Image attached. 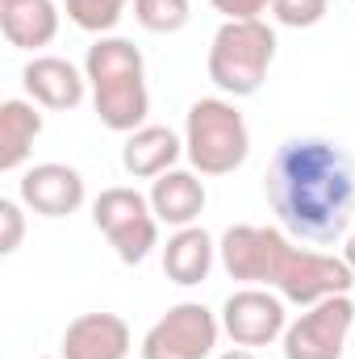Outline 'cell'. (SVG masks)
Returning <instances> with one entry per match:
<instances>
[{"instance_id":"obj_15","label":"cell","mask_w":355,"mask_h":359,"mask_svg":"<svg viewBox=\"0 0 355 359\" xmlns=\"http://www.w3.org/2000/svg\"><path fill=\"white\" fill-rule=\"evenodd\" d=\"M184 155V142L176 138V130L168 126H142L134 134H126L121 147V168L134 180H155L176 168V159Z\"/></svg>"},{"instance_id":"obj_6","label":"cell","mask_w":355,"mask_h":359,"mask_svg":"<svg viewBox=\"0 0 355 359\" xmlns=\"http://www.w3.org/2000/svg\"><path fill=\"white\" fill-rule=\"evenodd\" d=\"M92 222L121 264H142L159 243V217L151 209V196H142L138 188H105L92 201Z\"/></svg>"},{"instance_id":"obj_8","label":"cell","mask_w":355,"mask_h":359,"mask_svg":"<svg viewBox=\"0 0 355 359\" xmlns=\"http://www.w3.org/2000/svg\"><path fill=\"white\" fill-rule=\"evenodd\" d=\"M351 326H355L351 292L326 297V301L309 305L297 322H288V330H284V359H343Z\"/></svg>"},{"instance_id":"obj_13","label":"cell","mask_w":355,"mask_h":359,"mask_svg":"<svg viewBox=\"0 0 355 359\" xmlns=\"http://www.w3.org/2000/svg\"><path fill=\"white\" fill-rule=\"evenodd\" d=\"M0 29L8 46L42 50L59 34V8L55 0H0Z\"/></svg>"},{"instance_id":"obj_21","label":"cell","mask_w":355,"mask_h":359,"mask_svg":"<svg viewBox=\"0 0 355 359\" xmlns=\"http://www.w3.org/2000/svg\"><path fill=\"white\" fill-rule=\"evenodd\" d=\"M21 234H25V213L17 201H0V255H13L21 247Z\"/></svg>"},{"instance_id":"obj_25","label":"cell","mask_w":355,"mask_h":359,"mask_svg":"<svg viewBox=\"0 0 355 359\" xmlns=\"http://www.w3.org/2000/svg\"><path fill=\"white\" fill-rule=\"evenodd\" d=\"M351 4H355V0H351Z\"/></svg>"},{"instance_id":"obj_5","label":"cell","mask_w":355,"mask_h":359,"mask_svg":"<svg viewBox=\"0 0 355 359\" xmlns=\"http://www.w3.org/2000/svg\"><path fill=\"white\" fill-rule=\"evenodd\" d=\"M276 59V29L267 21H222L209 42V80L226 96H255Z\"/></svg>"},{"instance_id":"obj_2","label":"cell","mask_w":355,"mask_h":359,"mask_svg":"<svg viewBox=\"0 0 355 359\" xmlns=\"http://www.w3.org/2000/svg\"><path fill=\"white\" fill-rule=\"evenodd\" d=\"M217 255L234 280L272 284L284 301H293L301 309L355 288V271L347 268V259H335L322 251H301L276 226H230L217 243Z\"/></svg>"},{"instance_id":"obj_10","label":"cell","mask_w":355,"mask_h":359,"mask_svg":"<svg viewBox=\"0 0 355 359\" xmlns=\"http://www.w3.org/2000/svg\"><path fill=\"white\" fill-rule=\"evenodd\" d=\"M17 196L38 217H72L84 205L88 188H84V176L67 163H34L17 180Z\"/></svg>"},{"instance_id":"obj_23","label":"cell","mask_w":355,"mask_h":359,"mask_svg":"<svg viewBox=\"0 0 355 359\" xmlns=\"http://www.w3.org/2000/svg\"><path fill=\"white\" fill-rule=\"evenodd\" d=\"M343 259H347V268L355 271V222H351V230H347V247H343Z\"/></svg>"},{"instance_id":"obj_12","label":"cell","mask_w":355,"mask_h":359,"mask_svg":"<svg viewBox=\"0 0 355 359\" xmlns=\"http://www.w3.org/2000/svg\"><path fill=\"white\" fill-rule=\"evenodd\" d=\"M130 326L117 313H80L63 330V359H126Z\"/></svg>"},{"instance_id":"obj_14","label":"cell","mask_w":355,"mask_h":359,"mask_svg":"<svg viewBox=\"0 0 355 359\" xmlns=\"http://www.w3.org/2000/svg\"><path fill=\"white\" fill-rule=\"evenodd\" d=\"M205 201H209L205 180L196 176V172H184V168H172V172L155 176V184H151V209H155V217L168 222V226H176V230L192 226L201 217Z\"/></svg>"},{"instance_id":"obj_20","label":"cell","mask_w":355,"mask_h":359,"mask_svg":"<svg viewBox=\"0 0 355 359\" xmlns=\"http://www.w3.org/2000/svg\"><path fill=\"white\" fill-rule=\"evenodd\" d=\"M330 0H272V17L288 29H314L326 17Z\"/></svg>"},{"instance_id":"obj_9","label":"cell","mask_w":355,"mask_h":359,"mask_svg":"<svg viewBox=\"0 0 355 359\" xmlns=\"http://www.w3.org/2000/svg\"><path fill=\"white\" fill-rule=\"evenodd\" d=\"M222 330L234 339V347H267L288 330L284 297L267 288H239L222 305Z\"/></svg>"},{"instance_id":"obj_22","label":"cell","mask_w":355,"mask_h":359,"mask_svg":"<svg viewBox=\"0 0 355 359\" xmlns=\"http://www.w3.org/2000/svg\"><path fill=\"white\" fill-rule=\"evenodd\" d=\"M226 21H260V13L272 8V0H209Z\"/></svg>"},{"instance_id":"obj_18","label":"cell","mask_w":355,"mask_h":359,"mask_svg":"<svg viewBox=\"0 0 355 359\" xmlns=\"http://www.w3.org/2000/svg\"><path fill=\"white\" fill-rule=\"evenodd\" d=\"M188 0H134V21L151 34H180L188 25Z\"/></svg>"},{"instance_id":"obj_24","label":"cell","mask_w":355,"mask_h":359,"mask_svg":"<svg viewBox=\"0 0 355 359\" xmlns=\"http://www.w3.org/2000/svg\"><path fill=\"white\" fill-rule=\"evenodd\" d=\"M217 359H260L251 347H234V351H226V355H217Z\"/></svg>"},{"instance_id":"obj_3","label":"cell","mask_w":355,"mask_h":359,"mask_svg":"<svg viewBox=\"0 0 355 359\" xmlns=\"http://www.w3.org/2000/svg\"><path fill=\"white\" fill-rule=\"evenodd\" d=\"M84 76L92 88V104L105 130L134 134L147 126L151 92H147V63L142 50L126 38H96L84 59Z\"/></svg>"},{"instance_id":"obj_1","label":"cell","mask_w":355,"mask_h":359,"mask_svg":"<svg viewBox=\"0 0 355 359\" xmlns=\"http://www.w3.org/2000/svg\"><path fill=\"white\" fill-rule=\"evenodd\" d=\"M264 192L284 234L335 243L355 222V163L330 138H288L267 163Z\"/></svg>"},{"instance_id":"obj_17","label":"cell","mask_w":355,"mask_h":359,"mask_svg":"<svg viewBox=\"0 0 355 359\" xmlns=\"http://www.w3.org/2000/svg\"><path fill=\"white\" fill-rule=\"evenodd\" d=\"M42 134V113L29 100H4L0 104V172H17Z\"/></svg>"},{"instance_id":"obj_11","label":"cell","mask_w":355,"mask_h":359,"mask_svg":"<svg viewBox=\"0 0 355 359\" xmlns=\"http://www.w3.org/2000/svg\"><path fill=\"white\" fill-rule=\"evenodd\" d=\"M21 84L29 92V100L42 109H76L84 100L88 76H80L76 63H67L59 55H34L21 72Z\"/></svg>"},{"instance_id":"obj_4","label":"cell","mask_w":355,"mask_h":359,"mask_svg":"<svg viewBox=\"0 0 355 359\" xmlns=\"http://www.w3.org/2000/svg\"><path fill=\"white\" fill-rule=\"evenodd\" d=\"M184 155L201 176H230L251 155V130L234 100L205 96L184 117Z\"/></svg>"},{"instance_id":"obj_19","label":"cell","mask_w":355,"mask_h":359,"mask_svg":"<svg viewBox=\"0 0 355 359\" xmlns=\"http://www.w3.org/2000/svg\"><path fill=\"white\" fill-rule=\"evenodd\" d=\"M63 4H67V21L96 38H105L126 13V0H63Z\"/></svg>"},{"instance_id":"obj_7","label":"cell","mask_w":355,"mask_h":359,"mask_svg":"<svg viewBox=\"0 0 355 359\" xmlns=\"http://www.w3.org/2000/svg\"><path fill=\"white\" fill-rule=\"evenodd\" d=\"M222 322L201 301L172 305L142 339V359H209L217 347Z\"/></svg>"},{"instance_id":"obj_16","label":"cell","mask_w":355,"mask_h":359,"mask_svg":"<svg viewBox=\"0 0 355 359\" xmlns=\"http://www.w3.org/2000/svg\"><path fill=\"white\" fill-rule=\"evenodd\" d=\"M213 255H217L213 238H209L201 226H184V230H176V234L168 238V247H163V271H168L172 284L192 288V284H201V280L209 276Z\"/></svg>"}]
</instances>
